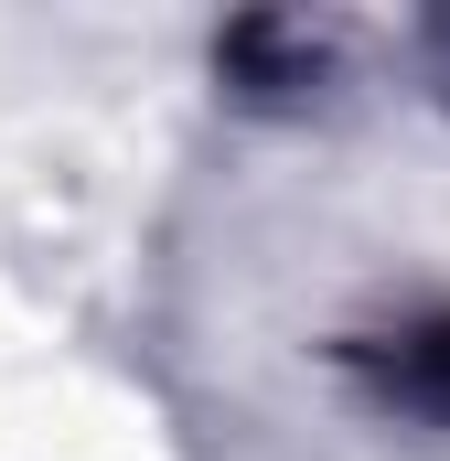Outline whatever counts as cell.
Returning <instances> with one entry per match:
<instances>
[{
    "mask_svg": "<svg viewBox=\"0 0 450 461\" xmlns=\"http://www.w3.org/2000/svg\"><path fill=\"white\" fill-rule=\"evenodd\" d=\"M397 386H408V397H429V408H450V322L408 333V354H397Z\"/></svg>",
    "mask_w": 450,
    "mask_h": 461,
    "instance_id": "obj_1",
    "label": "cell"
}]
</instances>
